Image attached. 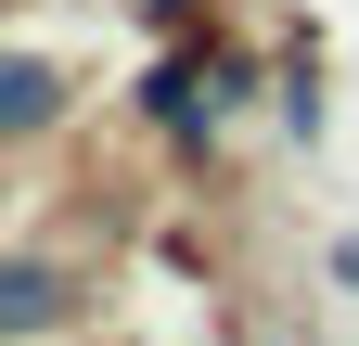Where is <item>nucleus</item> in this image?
<instances>
[{"instance_id":"5","label":"nucleus","mask_w":359,"mask_h":346,"mask_svg":"<svg viewBox=\"0 0 359 346\" xmlns=\"http://www.w3.org/2000/svg\"><path fill=\"white\" fill-rule=\"evenodd\" d=\"M128 13H142L154 39H193V26H205V0H128Z\"/></svg>"},{"instance_id":"3","label":"nucleus","mask_w":359,"mask_h":346,"mask_svg":"<svg viewBox=\"0 0 359 346\" xmlns=\"http://www.w3.org/2000/svg\"><path fill=\"white\" fill-rule=\"evenodd\" d=\"M77 321V270L65 256H0V346L13 333H65Z\"/></svg>"},{"instance_id":"2","label":"nucleus","mask_w":359,"mask_h":346,"mask_svg":"<svg viewBox=\"0 0 359 346\" xmlns=\"http://www.w3.org/2000/svg\"><path fill=\"white\" fill-rule=\"evenodd\" d=\"M65 116H77L65 52H26V39H0V141H52Z\"/></svg>"},{"instance_id":"4","label":"nucleus","mask_w":359,"mask_h":346,"mask_svg":"<svg viewBox=\"0 0 359 346\" xmlns=\"http://www.w3.org/2000/svg\"><path fill=\"white\" fill-rule=\"evenodd\" d=\"M269 116H283V141H321V64L283 52V77H269Z\"/></svg>"},{"instance_id":"1","label":"nucleus","mask_w":359,"mask_h":346,"mask_svg":"<svg viewBox=\"0 0 359 346\" xmlns=\"http://www.w3.org/2000/svg\"><path fill=\"white\" fill-rule=\"evenodd\" d=\"M128 116H142L180 167H205L218 141H231V103L205 90V52H193V39H154V52H142V77H128Z\"/></svg>"}]
</instances>
